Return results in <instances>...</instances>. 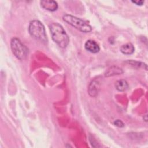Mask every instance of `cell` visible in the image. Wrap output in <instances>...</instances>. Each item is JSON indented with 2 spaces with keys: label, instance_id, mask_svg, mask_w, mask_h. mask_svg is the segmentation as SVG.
I'll return each mask as SVG.
<instances>
[{
  "label": "cell",
  "instance_id": "6da1fadb",
  "mask_svg": "<svg viewBox=\"0 0 148 148\" xmlns=\"http://www.w3.org/2000/svg\"><path fill=\"white\" fill-rule=\"evenodd\" d=\"M50 30L53 40L61 48L66 47L69 39L65 31L60 24L53 23L50 25Z\"/></svg>",
  "mask_w": 148,
  "mask_h": 148
},
{
  "label": "cell",
  "instance_id": "7a4b0ae2",
  "mask_svg": "<svg viewBox=\"0 0 148 148\" xmlns=\"http://www.w3.org/2000/svg\"><path fill=\"white\" fill-rule=\"evenodd\" d=\"M30 35L41 42H47V36L43 24L39 20H32L30 22L28 28Z\"/></svg>",
  "mask_w": 148,
  "mask_h": 148
},
{
  "label": "cell",
  "instance_id": "3957f363",
  "mask_svg": "<svg viewBox=\"0 0 148 148\" xmlns=\"http://www.w3.org/2000/svg\"><path fill=\"white\" fill-rule=\"evenodd\" d=\"M62 18L68 24L83 32H89L92 30L91 27L88 23L72 15L65 14Z\"/></svg>",
  "mask_w": 148,
  "mask_h": 148
},
{
  "label": "cell",
  "instance_id": "277c9868",
  "mask_svg": "<svg viewBox=\"0 0 148 148\" xmlns=\"http://www.w3.org/2000/svg\"><path fill=\"white\" fill-rule=\"evenodd\" d=\"M11 49L14 55L19 60H23L26 57L28 54L27 48L17 38H13L10 42Z\"/></svg>",
  "mask_w": 148,
  "mask_h": 148
},
{
  "label": "cell",
  "instance_id": "5b68a950",
  "mask_svg": "<svg viewBox=\"0 0 148 148\" xmlns=\"http://www.w3.org/2000/svg\"><path fill=\"white\" fill-rule=\"evenodd\" d=\"M84 47L87 51L92 53H97L100 50L98 44L95 41L91 39L86 41V42L85 43Z\"/></svg>",
  "mask_w": 148,
  "mask_h": 148
},
{
  "label": "cell",
  "instance_id": "8992f818",
  "mask_svg": "<svg viewBox=\"0 0 148 148\" xmlns=\"http://www.w3.org/2000/svg\"><path fill=\"white\" fill-rule=\"evenodd\" d=\"M40 5L43 8L49 11H55L58 8V4L54 1H42Z\"/></svg>",
  "mask_w": 148,
  "mask_h": 148
},
{
  "label": "cell",
  "instance_id": "52a82bcc",
  "mask_svg": "<svg viewBox=\"0 0 148 148\" xmlns=\"http://www.w3.org/2000/svg\"><path fill=\"white\" fill-rule=\"evenodd\" d=\"M99 87V83L97 79H94L90 83L88 87V93L91 97H95L98 94Z\"/></svg>",
  "mask_w": 148,
  "mask_h": 148
},
{
  "label": "cell",
  "instance_id": "ba28073f",
  "mask_svg": "<svg viewBox=\"0 0 148 148\" xmlns=\"http://www.w3.org/2000/svg\"><path fill=\"white\" fill-rule=\"evenodd\" d=\"M134 47L131 43H128L122 45L120 47L121 52L124 54H131L134 52Z\"/></svg>",
  "mask_w": 148,
  "mask_h": 148
},
{
  "label": "cell",
  "instance_id": "9c48e42d",
  "mask_svg": "<svg viewBox=\"0 0 148 148\" xmlns=\"http://www.w3.org/2000/svg\"><path fill=\"white\" fill-rule=\"evenodd\" d=\"M123 72V70L121 68L117 67V66H112L110 67L109 69H108L105 73V76L109 77V76H114V75H120L121 73H122Z\"/></svg>",
  "mask_w": 148,
  "mask_h": 148
},
{
  "label": "cell",
  "instance_id": "30bf717a",
  "mask_svg": "<svg viewBox=\"0 0 148 148\" xmlns=\"http://www.w3.org/2000/svg\"><path fill=\"white\" fill-rule=\"evenodd\" d=\"M115 87L118 91H124L127 90V88L128 87V84L126 80L121 79V80H119L116 82Z\"/></svg>",
  "mask_w": 148,
  "mask_h": 148
},
{
  "label": "cell",
  "instance_id": "8fae6325",
  "mask_svg": "<svg viewBox=\"0 0 148 148\" xmlns=\"http://www.w3.org/2000/svg\"><path fill=\"white\" fill-rule=\"evenodd\" d=\"M114 124L118 127H123L124 126V123L120 120H116L114 121Z\"/></svg>",
  "mask_w": 148,
  "mask_h": 148
},
{
  "label": "cell",
  "instance_id": "7c38bea8",
  "mask_svg": "<svg viewBox=\"0 0 148 148\" xmlns=\"http://www.w3.org/2000/svg\"><path fill=\"white\" fill-rule=\"evenodd\" d=\"M132 2L136 4V5L141 6L144 3V1H132Z\"/></svg>",
  "mask_w": 148,
  "mask_h": 148
}]
</instances>
